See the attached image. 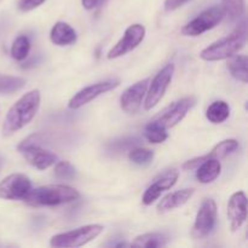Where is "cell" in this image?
Returning a JSON list of instances; mask_svg holds the SVG:
<instances>
[{
  "instance_id": "obj_6",
  "label": "cell",
  "mask_w": 248,
  "mask_h": 248,
  "mask_svg": "<svg viewBox=\"0 0 248 248\" xmlns=\"http://www.w3.org/2000/svg\"><path fill=\"white\" fill-rule=\"evenodd\" d=\"M174 73V64L173 63H169L165 65L156 75L152 82H149L148 86L147 94H145V101H144V109L145 110H150L154 107L157 106L162 97L166 93L167 89H169L170 84L172 81Z\"/></svg>"
},
{
  "instance_id": "obj_19",
  "label": "cell",
  "mask_w": 248,
  "mask_h": 248,
  "mask_svg": "<svg viewBox=\"0 0 248 248\" xmlns=\"http://www.w3.org/2000/svg\"><path fill=\"white\" fill-rule=\"evenodd\" d=\"M196 179L202 184H210L219 177L222 165L217 159H206L196 167Z\"/></svg>"
},
{
  "instance_id": "obj_4",
  "label": "cell",
  "mask_w": 248,
  "mask_h": 248,
  "mask_svg": "<svg viewBox=\"0 0 248 248\" xmlns=\"http://www.w3.org/2000/svg\"><path fill=\"white\" fill-rule=\"evenodd\" d=\"M104 228L99 224H89L70 232H62L51 237L50 245L55 248L80 247L89 244L103 232Z\"/></svg>"
},
{
  "instance_id": "obj_11",
  "label": "cell",
  "mask_w": 248,
  "mask_h": 248,
  "mask_svg": "<svg viewBox=\"0 0 248 248\" xmlns=\"http://www.w3.org/2000/svg\"><path fill=\"white\" fill-rule=\"evenodd\" d=\"M195 97H186V98H182L179 101H177L176 103L172 104L167 110L164 111L161 116L154 120L157 125H160L164 128H171L174 127L176 125H178L186 115L188 114V111L195 106Z\"/></svg>"
},
{
  "instance_id": "obj_16",
  "label": "cell",
  "mask_w": 248,
  "mask_h": 248,
  "mask_svg": "<svg viewBox=\"0 0 248 248\" xmlns=\"http://www.w3.org/2000/svg\"><path fill=\"white\" fill-rule=\"evenodd\" d=\"M239 148V142L236 140H224L222 142L218 143L211 153H208L207 155H203V156H199L195 157V159L188 160L186 164L183 165V170L184 171H191V170L196 169L203 160L206 159H217V160H222L224 157L229 156L230 154L235 152V150Z\"/></svg>"
},
{
  "instance_id": "obj_29",
  "label": "cell",
  "mask_w": 248,
  "mask_h": 248,
  "mask_svg": "<svg viewBox=\"0 0 248 248\" xmlns=\"http://www.w3.org/2000/svg\"><path fill=\"white\" fill-rule=\"evenodd\" d=\"M137 143L138 140H136V138H124V140H115V142H113L109 145L108 152L113 153V154H115V153H123L124 150L133 148Z\"/></svg>"
},
{
  "instance_id": "obj_1",
  "label": "cell",
  "mask_w": 248,
  "mask_h": 248,
  "mask_svg": "<svg viewBox=\"0 0 248 248\" xmlns=\"http://www.w3.org/2000/svg\"><path fill=\"white\" fill-rule=\"evenodd\" d=\"M40 91L31 90L21 97L6 114L2 125L4 136H11L28 125L40 108Z\"/></svg>"
},
{
  "instance_id": "obj_23",
  "label": "cell",
  "mask_w": 248,
  "mask_h": 248,
  "mask_svg": "<svg viewBox=\"0 0 248 248\" xmlns=\"http://www.w3.org/2000/svg\"><path fill=\"white\" fill-rule=\"evenodd\" d=\"M27 80L19 77L0 74V94H11L23 89Z\"/></svg>"
},
{
  "instance_id": "obj_32",
  "label": "cell",
  "mask_w": 248,
  "mask_h": 248,
  "mask_svg": "<svg viewBox=\"0 0 248 248\" xmlns=\"http://www.w3.org/2000/svg\"><path fill=\"white\" fill-rule=\"evenodd\" d=\"M81 4L84 6V9L93 10L94 7L102 4V0H81Z\"/></svg>"
},
{
  "instance_id": "obj_18",
  "label": "cell",
  "mask_w": 248,
  "mask_h": 248,
  "mask_svg": "<svg viewBox=\"0 0 248 248\" xmlns=\"http://www.w3.org/2000/svg\"><path fill=\"white\" fill-rule=\"evenodd\" d=\"M77 31L65 22H57L50 31V40L57 46L72 45L77 41Z\"/></svg>"
},
{
  "instance_id": "obj_33",
  "label": "cell",
  "mask_w": 248,
  "mask_h": 248,
  "mask_svg": "<svg viewBox=\"0 0 248 248\" xmlns=\"http://www.w3.org/2000/svg\"><path fill=\"white\" fill-rule=\"evenodd\" d=\"M4 157L1 156V155H0V170H1V167H2V165H4Z\"/></svg>"
},
{
  "instance_id": "obj_12",
  "label": "cell",
  "mask_w": 248,
  "mask_h": 248,
  "mask_svg": "<svg viewBox=\"0 0 248 248\" xmlns=\"http://www.w3.org/2000/svg\"><path fill=\"white\" fill-rule=\"evenodd\" d=\"M150 79H143L127 87L120 97V107L125 113L133 114L140 110L143 103V98L147 94Z\"/></svg>"
},
{
  "instance_id": "obj_22",
  "label": "cell",
  "mask_w": 248,
  "mask_h": 248,
  "mask_svg": "<svg viewBox=\"0 0 248 248\" xmlns=\"http://www.w3.org/2000/svg\"><path fill=\"white\" fill-rule=\"evenodd\" d=\"M230 115V107L227 102L224 101H216L208 106L206 110V118L212 124H222L229 118Z\"/></svg>"
},
{
  "instance_id": "obj_2",
  "label": "cell",
  "mask_w": 248,
  "mask_h": 248,
  "mask_svg": "<svg viewBox=\"0 0 248 248\" xmlns=\"http://www.w3.org/2000/svg\"><path fill=\"white\" fill-rule=\"evenodd\" d=\"M247 40L246 22H242L232 33L215 41L200 52V58L207 62H216L230 58L242 50Z\"/></svg>"
},
{
  "instance_id": "obj_17",
  "label": "cell",
  "mask_w": 248,
  "mask_h": 248,
  "mask_svg": "<svg viewBox=\"0 0 248 248\" xmlns=\"http://www.w3.org/2000/svg\"><path fill=\"white\" fill-rule=\"evenodd\" d=\"M194 195V189H182V190L173 191V193L167 194L166 196L160 200L159 205H157V211L160 213H166L170 211H173L176 208L182 207L186 205L191 196Z\"/></svg>"
},
{
  "instance_id": "obj_25",
  "label": "cell",
  "mask_w": 248,
  "mask_h": 248,
  "mask_svg": "<svg viewBox=\"0 0 248 248\" xmlns=\"http://www.w3.org/2000/svg\"><path fill=\"white\" fill-rule=\"evenodd\" d=\"M31 51V40L27 35H19L11 46V56L16 61H23Z\"/></svg>"
},
{
  "instance_id": "obj_5",
  "label": "cell",
  "mask_w": 248,
  "mask_h": 248,
  "mask_svg": "<svg viewBox=\"0 0 248 248\" xmlns=\"http://www.w3.org/2000/svg\"><path fill=\"white\" fill-rule=\"evenodd\" d=\"M225 16H227V14H225L224 6H222V5H215V6L201 12L193 21L188 22L182 28V34L186 36L201 35L205 31H210V29L218 26L224 19Z\"/></svg>"
},
{
  "instance_id": "obj_26",
  "label": "cell",
  "mask_w": 248,
  "mask_h": 248,
  "mask_svg": "<svg viewBox=\"0 0 248 248\" xmlns=\"http://www.w3.org/2000/svg\"><path fill=\"white\" fill-rule=\"evenodd\" d=\"M128 159L138 166H149L154 160V152L147 148H132L128 152Z\"/></svg>"
},
{
  "instance_id": "obj_21",
  "label": "cell",
  "mask_w": 248,
  "mask_h": 248,
  "mask_svg": "<svg viewBox=\"0 0 248 248\" xmlns=\"http://www.w3.org/2000/svg\"><path fill=\"white\" fill-rule=\"evenodd\" d=\"M169 242V237L161 232H147V234L140 235L131 244L132 247H143V248H159L165 247Z\"/></svg>"
},
{
  "instance_id": "obj_28",
  "label": "cell",
  "mask_w": 248,
  "mask_h": 248,
  "mask_svg": "<svg viewBox=\"0 0 248 248\" xmlns=\"http://www.w3.org/2000/svg\"><path fill=\"white\" fill-rule=\"evenodd\" d=\"M223 6L225 9V14L229 15L230 18H239L245 12L244 0H223Z\"/></svg>"
},
{
  "instance_id": "obj_3",
  "label": "cell",
  "mask_w": 248,
  "mask_h": 248,
  "mask_svg": "<svg viewBox=\"0 0 248 248\" xmlns=\"http://www.w3.org/2000/svg\"><path fill=\"white\" fill-rule=\"evenodd\" d=\"M80 194L74 188L62 184L39 186L31 189L23 201L31 206H60L77 201Z\"/></svg>"
},
{
  "instance_id": "obj_10",
  "label": "cell",
  "mask_w": 248,
  "mask_h": 248,
  "mask_svg": "<svg viewBox=\"0 0 248 248\" xmlns=\"http://www.w3.org/2000/svg\"><path fill=\"white\" fill-rule=\"evenodd\" d=\"M119 85H120V81H119V80H107V81H101L96 82V84L93 85H90V86L85 87V89L80 90L78 93H75L74 96L70 98L68 107H69L70 109L81 108L85 104L90 103V102L96 99L97 97L101 96V94L106 93V92L110 91V90L116 89Z\"/></svg>"
},
{
  "instance_id": "obj_27",
  "label": "cell",
  "mask_w": 248,
  "mask_h": 248,
  "mask_svg": "<svg viewBox=\"0 0 248 248\" xmlns=\"http://www.w3.org/2000/svg\"><path fill=\"white\" fill-rule=\"evenodd\" d=\"M77 174V170L70 162L60 161L55 166V176L63 181H72Z\"/></svg>"
},
{
  "instance_id": "obj_30",
  "label": "cell",
  "mask_w": 248,
  "mask_h": 248,
  "mask_svg": "<svg viewBox=\"0 0 248 248\" xmlns=\"http://www.w3.org/2000/svg\"><path fill=\"white\" fill-rule=\"evenodd\" d=\"M44 2H45V0H19L18 9L23 12L31 11V10L40 6V5L44 4Z\"/></svg>"
},
{
  "instance_id": "obj_8",
  "label": "cell",
  "mask_w": 248,
  "mask_h": 248,
  "mask_svg": "<svg viewBox=\"0 0 248 248\" xmlns=\"http://www.w3.org/2000/svg\"><path fill=\"white\" fill-rule=\"evenodd\" d=\"M31 189V179L26 174L12 173L0 182V199L23 200Z\"/></svg>"
},
{
  "instance_id": "obj_15",
  "label": "cell",
  "mask_w": 248,
  "mask_h": 248,
  "mask_svg": "<svg viewBox=\"0 0 248 248\" xmlns=\"http://www.w3.org/2000/svg\"><path fill=\"white\" fill-rule=\"evenodd\" d=\"M177 179H178V172L176 170H170V171L165 172L152 186H148V189L143 194L142 202L147 206L152 205L165 190H169L177 183Z\"/></svg>"
},
{
  "instance_id": "obj_13",
  "label": "cell",
  "mask_w": 248,
  "mask_h": 248,
  "mask_svg": "<svg viewBox=\"0 0 248 248\" xmlns=\"http://www.w3.org/2000/svg\"><path fill=\"white\" fill-rule=\"evenodd\" d=\"M18 150L22 153V155L28 161L29 165H31L35 169L40 170V171L51 167L58 160L57 155L55 153H51L50 150L43 149L40 145H23V147H18Z\"/></svg>"
},
{
  "instance_id": "obj_24",
  "label": "cell",
  "mask_w": 248,
  "mask_h": 248,
  "mask_svg": "<svg viewBox=\"0 0 248 248\" xmlns=\"http://www.w3.org/2000/svg\"><path fill=\"white\" fill-rule=\"evenodd\" d=\"M144 137L149 143L159 144V143L165 142L169 138V133L166 132V128L157 125L155 121H152V123H149L145 126Z\"/></svg>"
},
{
  "instance_id": "obj_7",
  "label": "cell",
  "mask_w": 248,
  "mask_h": 248,
  "mask_svg": "<svg viewBox=\"0 0 248 248\" xmlns=\"http://www.w3.org/2000/svg\"><path fill=\"white\" fill-rule=\"evenodd\" d=\"M216 223H217V205L212 199H205L196 215L193 227V236L199 240L205 239L213 232Z\"/></svg>"
},
{
  "instance_id": "obj_20",
  "label": "cell",
  "mask_w": 248,
  "mask_h": 248,
  "mask_svg": "<svg viewBox=\"0 0 248 248\" xmlns=\"http://www.w3.org/2000/svg\"><path fill=\"white\" fill-rule=\"evenodd\" d=\"M247 56L246 55H234L228 61V69L230 74L239 81L247 84L248 72H247Z\"/></svg>"
},
{
  "instance_id": "obj_14",
  "label": "cell",
  "mask_w": 248,
  "mask_h": 248,
  "mask_svg": "<svg viewBox=\"0 0 248 248\" xmlns=\"http://www.w3.org/2000/svg\"><path fill=\"white\" fill-rule=\"evenodd\" d=\"M228 218L232 232H237L247 219V198L244 191L232 194L228 202Z\"/></svg>"
},
{
  "instance_id": "obj_9",
  "label": "cell",
  "mask_w": 248,
  "mask_h": 248,
  "mask_svg": "<svg viewBox=\"0 0 248 248\" xmlns=\"http://www.w3.org/2000/svg\"><path fill=\"white\" fill-rule=\"evenodd\" d=\"M144 26L138 23L132 24V26H130L126 29L123 38L113 46V48H110V51L108 52V56H107V57H108L109 60H114V58H119L121 57V56H125L126 53L135 50V48L144 40Z\"/></svg>"
},
{
  "instance_id": "obj_31",
  "label": "cell",
  "mask_w": 248,
  "mask_h": 248,
  "mask_svg": "<svg viewBox=\"0 0 248 248\" xmlns=\"http://www.w3.org/2000/svg\"><path fill=\"white\" fill-rule=\"evenodd\" d=\"M188 1H190V0H165V10L166 11H174Z\"/></svg>"
}]
</instances>
